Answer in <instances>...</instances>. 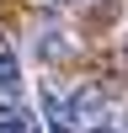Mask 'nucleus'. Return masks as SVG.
I'll return each mask as SVG.
<instances>
[{
	"label": "nucleus",
	"mask_w": 128,
	"mask_h": 133,
	"mask_svg": "<svg viewBox=\"0 0 128 133\" xmlns=\"http://www.w3.org/2000/svg\"><path fill=\"white\" fill-rule=\"evenodd\" d=\"M101 112H107V91L101 85H80L69 96V123H101Z\"/></svg>",
	"instance_id": "1"
},
{
	"label": "nucleus",
	"mask_w": 128,
	"mask_h": 133,
	"mask_svg": "<svg viewBox=\"0 0 128 133\" xmlns=\"http://www.w3.org/2000/svg\"><path fill=\"white\" fill-rule=\"evenodd\" d=\"M21 85H27L21 80V64H16V53H11V43L0 37V101H16Z\"/></svg>",
	"instance_id": "2"
},
{
	"label": "nucleus",
	"mask_w": 128,
	"mask_h": 133,
	"mask_svg": "<svg viewBox=\"0 0 128 133\" xmlns=\"http://www.w3.org/2000/svg\"><path fill=\"white\" fill-rule=\"evenodd\" d=\"M43 117H48V133H75V123H69V101H64L53 85H43Z\"/></svg>",
	"instance_id": "3"
},
{
	"label": "nucleus",
	"mask_w": 128,
	"mask_h": 133,
	"mask_svg": "<svg viewBox=\"0 0 128 133\" xmlns=\"http://www.w3.org/2000/svg\"><path fill=\"white\" fill-rule=\"evenodd\" d=\"M0 133H43V128H37V117L21 112L16 101H0Z\"/></svg>",
	"instance_id": "4"
},
{
	"label": "nucleus",
	"mask_w": 128,
	"mask_h": 133,
	"mask_svg": "<svg viewBox=\"0 0 128 133\" xmlns=\"http://www.w3.org/2000/svg\"><path fill=\"white\" fill-rule=\"evenodd\" d=\"M37 59H43V64L69 59V37H64V32H43V37H37Z\"/></svg>",
	"instance_id": "5"
},
{
	"label": "nucleus",
	"mask_w": 128,
	"mask_h": 133,
	"mask_svg": "<svg viewBox=\"0 0 128 133\" xmlns=\"http://www.w3.org/2000/svg\"><path fill=\"white\" fill-rule=\"evenodd\" d=\"M85 133H117V128H101V123H96V128H85Z\"/></svg>",
	"instance_id": "6"
},
{
	"label": "nucleus",
	"mask_w": 128,
	"mask_h": 133,
	"mask_svg": "<svg viewBox=\"0 0 128 133\" xmlns=\"http://www.w3.org/2000/svg\"><path fill=\"white\" fill-rule=\"evenodd\" d=\"M48 5H64V0H48Z\"/></svg>",
	"instance_id": "7"
}]
</instances>
